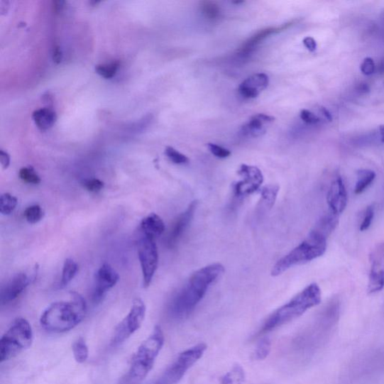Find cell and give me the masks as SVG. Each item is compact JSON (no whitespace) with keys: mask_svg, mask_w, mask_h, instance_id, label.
<instances>
[{"mask_svg":"<svg viewBox=\"0 0 384 384\" xmlns=\"http://www.w3.org/2000/svg\"><path fill=\"white\" fill-rule=\"evenodd\" d=\"M145 315V303L141 298L136 299L127 316L115 329L111 340L113 346H119L136 333L144 321Z\"/></svg>","mask_w":384,"mask_h":384,"instance_id":"obj_8","label":"cell"},{"mask_svg":"<svg viewBox=\"0 0 384 384\" xmlns=\"http://www.w3.org/2000/svg\"><path fill=\"white\" fill-rule=\"evenodd\" d=\"M303 44L311 52H314L317 49V43L312 37L305 38Z\"/></svg>","mask_w":384,"mask_h":384,"instance_id":"obj_39","label":"cell"},{"mask_svg":"<svg viewBox=\"0 0 384 384\" xmlns=\"http://www.w3.org/2000/svg\"><path fill=\"white\" fill-rule=\"evenodd\" d=\"M199 9L202 14L208 21H216L221 17V8L215 2L202 1L199 4Z\"/></svg>","mask_w":384,"mask_h":384,"instance_id":"obj_24","label":"cell"},{"mask_svg":"<svg viewBox=\"0 0 384 384\" xmlns=\"http://www.w3.org/2000/svg\"><path fill=\"white\" fill-rule=\"evenodd\" d=\"M320 113L322 114V116H324L326 120H327L328 121L330 122L333 121L332 115H331L330 112L327 109L322 107L320 109Z\"/></svg>","mask_w":384,"mask_h":384,"instance_id":"obj_41","label":"cell"},{"mask_svg":"<svg viewBox=\"0 0 384 384\" xmlns=\"http://www.w3.org/2000/svg\"><path fill=\"white\" fill-rule=\"evenodd\" d=\"M75 360L78 363H85L89 357V349L83 337L78 338L72 344Z\"/></svg>","mask_w":384,"mask_h":384,"instance_id":"obj_25","label":"cell"},{"mask_svg":"<svg viewBox=\"0 0 384 384\" xmlns=\"http://www.w3.org/2000/svg\"><path fill=\"white\" fill-rule=\"evenodd\" d=\"M374 216H375L374 206L373 205L368 206L364 211L363 220L360 225L361 231H366L371 227V225H372Z\"/></svg>","mask_w":384,"mask_h":384,"instance_id":"obj_33","label":"cell"},{"mask_svg":"<svg viewBox=\"0 0 384 384\" xmlns=\"http://www.w3.org/2000/svg\"><path fill=\"white\" fill-rule=\"evenodd\" d=\"M224 273L222 264L208 265L196 271L171 300L169 314L176 320L187 319L207 293L209 288Z\"/></svg>","mask_w":384,"mask_h":384,"instance_id":"obj_1","label":"cell"},{"mask_svg":"<svg viewBox=\"0 0 384 384\" xmlns=\"http://www.w3.org/2000/svg\"><path fill=\"white\" fill-rule=\"evenodd\" d=\"M380 135L381 141L384 143V125H382L379 128Z\"/></svg>","mask_w":384,"mask_h":384,"instance_id":"obj_43","label":"cell"},{"mask_svg":"<svg viewBox=\"0 0 384 384\" xmlns=\"http://www.w3.org/2000/svg\"><path fill=\"white\" fill-rule=\"evenodd\" d=\"M272 344L269 339H263L255 351L254 358L256 361H263L267 358L271 351Z\"/></svg>","mask_w":384,"mask_h":384,"instance_id":"obj_30","label":"cell"},{"mask_svg":"<svg viewBox=\"0 0 384 384\" xmlns=\"http://www.w3.org/2000/svg\"><path fill=\"white\" fill-rule=\"evenodd\" d=\"M38 273V267L31 272L16 274L1 289V302L7 304L16 300L34 280Z\"/></svg>","mask_w":384,"mask_h":384,"instance_id":"obj_13","label":"cell"},{"mask_svg":"<svg viewBox=\"0 0 384 384\" xmlns=\"http://www.w3.org/2000/svg\"><path fill=\"white\" fill-rule=\"evenodd\" d=\"M243 3H244L243 1H241V2H239V1H236V2H234V4H243Z\"/></svg>","mask_w":384,"mask_h":384,"instance_id":"obj_44","label":"cell"},{"mask_svg":"<svg viewBox=\"0 0 384 384\" xmlns=\"http://www.w3.org/2000/svg\"><path fill=\"white\" fill-rule=\"evenodd\" d=\"M268 84L269 77L266 74L257 73L246 79L238 88V91L243 98L253 99L258 97Z\"/></svg>","mask_w":384,"mask_h":384,"instance_id":"obj_17","label":"cell"},{"mask_svg":"<svg viewBox=\"0 0 384 384\" xmlns=\"http://www.w3.org/2000/svg\"><path fill=\"white\" fill-rule=\"evenodd\" d=\"M280 192V187L277 185H269L264 187L260 190V207L270 209L276 201L278 194Z\"/></svg>","mask_w":384,"mask_h":384,"instance_id":"obj_22","label":"cell"},{"mask_svg":"<svg viewBox=\"0 0 384 384\" xmlns=\"http://www.w3.org/2000/svg\"><path fill=\"white\" fill-rule=\"evenodd\" d=\"M165 155L169 160L177 165H185L189 163V158L173 148L168 147L165 149Z\"/></svg>","mask_w":384,"mask_h":384,"instance_id":"obj_32","label":"cell"},{"mask_svg":"<svg viewBox=\"0 0 384 384\" xmlns=\"http://www.w3.org/2000/svg\"><path fill=\"white\" fill-rule=\"evenodd\" d=\"M165 344V335L160 326H155L151 335L142 342L132 357L128 378L132 383L142 382L151 372L158 354Z\"/></svg>","mask_w":384,"mask_h":384,"instance_id":"obj_4","label":"cell"},{"mask_svg":"<svg viewBox=\"0 0 384 384\" xmlns=\"http://www.w3.org/2000/svg\"><path fill=\"white\" fill-rule=\"evenodd\" d=\"M207 347L200 343L182 352L155 384H178L188 371L204 356Z\"/></svg>","mask_w":384,"mask_h":384,"instance_id":"obj_7","label":"cell"},{"mask_svg":"<svg viewBox=\"0 0 384 384\" xmlns=\"http://www.w3.org/2000/svg\"><path fill=\"white\" fill-rule=\"evenodd\" d=\"M18 205V199L9 193H4L0 197V213L4 216L13 213Z\"/></svg>","mask_w":384,"mask_h":384,"instance_id":"obj_26","label":"cell"},{"mask_svg":"<svg viewBox=\"0 0 384 384\" xmlns=\"http://www.w3.org/2000/svg\"><path fill=\"white\" fill-rule=\"evenodd\" d=\"M300 118L305 124L309 125H316L321 122V118L319 116H317L316 114L307 109L301 111Z\"/></svg>","mask_w":384,"mask_h":384,"instance_id":"obj_35","label":"cell"},{"mask_svg":"<svg viewBox=\"0 0 384 384\" xmlns=\"http://www.w3.org/2000/svg\"><path fill=\"white\" fill-rule=\"evenodd\" d=\"M209 151L219 158H226L231 155V151L214 143H208Z\"/></svg>","mask_w":384,"mask_h":384,"instance_id":"obj_36","label":"cell"},{"mask_svg":"<svg viewBox=\"0 0 384 384\" xmlns=\"http://www.w3.org/2000/svg\"><path fill=\"white\" fill-rule=\"evenodd\" d=\"M197 204V201L192 202L174 223L166 239V245L168 248L175 247L183 234L188 229L194 218Z\"/></svg>","mask_w":384,"mask_h":384,"instance_id":"obj_16","label":"cell"},{"mask_svg":"<svg viewBox=\"0 0 384 384\" xmlns=\"http://www.w3.org/2000/svg\"><path fill=\"white\" fill-rule=\"evenodd\" d=\"M368 293L375 295L384 288V241L378 243L369 255Z\"/></svg>","mask_w":384,"mask_h":384,"instance_id":"obj_10","label":"cell"},{"mask_svg":"<svg viewBox=\"0 0 384 384\" xmlns=\"http://www.w3.org/2000/svg\"><path fill=\"white\" fill-rule=\"evenodd\" d=\"M275 119L267 114L254 115L242 127V133L247 137L258 138L266 132V126L273 123Z\"/></svg>","mask_w":384,"mask_h":384,"instance_id":"obj_18","label":"cell"},{"mask_svg":"<svg viewBox=\"0 0 384 384\" xmlns=\"http://www.w3.org/2000/svg\"><path fill=\"white\" fill-rule=\"evenodd\" d=\"M140 229L143 235L156 239L164 233L165 225L160 216L151 214L142 220Z\"/></svg>","mask_w":384,"mask_h":384,"instance_id":"obj_19","label":"cell"},{"mask_svg":"<svg viewBox=\"0 0 384 384\" xmlns=\"http://www.w3.org/2000/svg\"><path fill=\"white\" fill-rule=\"evenodd\" d=\"M84 188L89 192L97 193L102 190L104 183L97 178L85 180L83 182Z\"/></svg>","mask_w":384,"mask_h":384,"instance_id":"obj_34","label":"cell"},{"mask_svg":"<svg viewBox=\"0 0 384 384\" xmlns=\"http://www.w3.org/2000/svg\"><path fill=\"white\" fill-rule=\"evenodd\" d=\"M322 300V290L319 285L316 283L309 285L270 315L259 329L256 337L270 334L273 330L296 320L309 309L319 306Z\"/></svg>","mask_w":384,"mask_h":384,"instance_id":"obj_3","label":"cell"},{"mask_svg":"<svg viewBox=\"0 0 384 384\" xmlns=\"http://www.w3.org/2000/svg\"><path fill=\"white\" fill-rule=\"evenodd\" d=\"M328 238L312 230L303 242L275 264L271 275L279 276L291 268L307 263L323 256L327 251Z\"/></svg>","mask_w":384,"mask_h":384,"instance_id":"obj_5","label":"cell"},{"mask_svg":"<svg viewBox=\"0 0 384 384\" xmlns=\"http://www.w3.org/2000/svg\"><path fill=\"white\" fill-rule=\"evenodd\" d=\"M241 180L234 184V192L237 197H244L258 191L263 182V176L259 168L243 165L238 170Z\"/></svg>","mask_w":384,"mask_h":384,"instance_id":"obj_11","label":"cell"},{"mask_svg":"<svg viewBox=\"0 0 384 384\" xmlns=\"http://www.w3.org/2000/svg\"><path fill=\"white\" fill-rule=\"evenodd\" d=\"M11 158L9 153L3 150H0V163L4 170L7 169L10 165Z\"/></svg>","mask_w":384,"mask_h":384,"instance_id":"obj_38","label":"cell"},{"mask_svg":"<svg viewBox=\"0 0 384 384\" xmlns=\"http://www.w3.org/2000/svg\"><path fill=\"white\" fill-rule=\"evenodd\" d=\"M244 380V372L241 366H235L231 372L221 379V384H241Z\"/></svg>","mask_w":384,"mask_h":384,"instance_id":"obj_29","label":"cell"},{"mask_svg":"<svg viewBox=\"0 0 384 384\" xmlns=\"http://www.w3.org/2000/svg\"><path fill=\"white\" fill-rule=\"evenodd\" d=\"M327 202L329 210L341 216L348 204V193L346 185L341 177H336L331 183L327 192Z\"/></svg>","mask_w":384,"mask_h":384,"instance_id":"obj_15","label":"cell"},{"mask_svg":"<svg viewBox=\"0 0 384 384\" xmlns=\"http://www.w3.org/2000/svg\"><path fill=\"white\" fill-rule=\"evenodd\" d=\"M62 60V53L59 47H56L53 52V60L56 63L61 62Z\"/></svg>","mask_w":384,"mask_h":384,"instance_id":"obj_40","label":"cell"},{"mask_svg":"<svg viewBox=\"0 0 384 384\" xmlns=\"http://www.w3.org/2000/svg\"><path fill=\"white\" fill-rule=\"evenodd\" d=\"M120 62L115 60L111 63L99 65L96 67V72L98 75L105 79L114 77L120 67Z\"/></svg>","mask_w":384,"mask_h":384,"instance_id":"obj_27","label":"cell"},{"mask_svg":"<svg viewBox=\"0 0 384 384\" xmlns=\"http://www.w3.org/2000/svg\"><path fill=\"white\" fill-rule=\"evenodd\" d=\"M45 216L42 207L39 205H32L24 211V217L28 223L34 224L40 221Z\"/></svg>","mask_w":384,"mask_h":384,"instance_id":"obj_28","label":"cell"},{"mask_svg":"<svg viewBox=\"0 0 384 384\" xmlns=\"http://www.w3.org/2000/svg\"><path fill=\"white\" fill-rule=\"evenodd\" d=\"M356 177L354 192L356 194H361L373 183L376 174L372 170L363 169L357 171Z\"/></svg>","mask_w":384,"mask_h":384,"instance_id":"obj_21","label":"cell"},{"mask_svg":"<svg viewBox=\"0 0 384 384\" xmlns=\"http://www.w3.org/2000/svg\"><path fill=\"white\" fill-rule=\"evenodd\" d=\"M19 177L24 182L38 185L41 182L39 177L33 167H25L20 170Z\"/></svg>","mask_w":384,"mask_h":384,"instance_id":"obj_31","label":"cell"},{"mask_svg":"<svg viewBox=\"0 0 384 384\" xmlns=\"http://www.w3.org/2000/svg\"><path fill=\"white\" fill-rule=\"evenodd\" d=\"M356 90L361 92V94H366L368 92L370 89L367 84H360L356 87Z\"/></svg>","mask_w":384,"mask_h":384,"instance_id":"obj_42","label":"cell"},{"mask_svg":"<svg viewBox=\"0 0 384 384\" xmlns=\"http://www.w3.org/2000/svg\"><path fill=\"white\" fill-rule=\"evenodd\" d=\"M119 280L120 275L116 270L109 263H104L95 275L94 286L92 292V302L96 304L101 302Z\"/></svg>","mask_w":384,"mask_h":384,"instance_id":"obj_12","label":"cell"},{"mask_svg":"<svg viewBox=\"0 0 384 384\" xmlns=\"http://www.w3.org/2000/svg\"><path fill=\"white\" fill-rule=\"evenodd\" d=\"M71 296L70 301L52 303L43 313L40 324L48 332H68L84 319L87 312L84 298L77 292H72Z\"/></svg>","mask_w":384,"mask_h":384,"instance_id":"obj_2","label":"cell"},{"mask_svg":"<svg viewBox=\"0 0 384 384\" xmlns=\"http://www.w3.org/2000/svg\"><path fill=\"white\" fill-rule=\"evenodd\" d=\"M138 254L143 273V287H148L152 282L158 264L155 239L142 234L138 243Z\"/></svg>","mask_w":384,"mask_h":384,"instance_id":"obj_9","label":"cell"},{"mask_svg":"<svg viewBox=\"0 0 384 384\" xmlns=\"http://www.w3.org/2000/svg\"><path fill=\"white\" fill-rule=\"evenodd\" d=\"M33 342V329L28 320L18 317L0 340V362L15 358L29 349Z\"/></svg>","mask_w":384,"mask_h":384,"instance_id":"obj_6","label":"cell"},{"mask_svg":"<svg viewBox=\"0 0 384 384\" xmlns=\"http://www.w3.org/2000/svg\"><path fill=\"white\" fill-rule=\"evenodd\" d=\"M361 70L365 75H373L375 71V64L373 59L366 58L361 65Z\"/></svg>","mask_w":384,"mask_h":384,"instance_id":"obj_37","label":"cell"},{"mask_svg":"<svg viewBox=\"0 0 384 384\" xmlns=\"http://www.w3.org/2000/svg\"><path fill=\"white\" fill-rule=\"evenodd\" d=\"M297 20H293L284 23L280 26H272V28H265L254 34L250 37L247 41H246L241 47L239 48L236 52V57L241 60H247L253 54L255 50L259 46V45L267 39L270 35L276 33H282L294 26Z\"/></svg>","mask_w":384,"mask_h":384,"instance_id":"obj_14","label":"cell"},{"mask_svg":"<svg viewBox=\"0 0 384 384\" xmlns=\"http://www.w3.org/2000/svg\"><path fill=\"white\" fill-rule=\"evenodd\" d=\"M77 271V263L71 258L66 259L63 265L60 287L64 288L67 286L72 281Z\"/></svg>","mask_w":384,"mask_h":384,"instance_id":"obj_23","label":"cell"},{"mask_svg":"<svg viewBox=\"0 0 384 384\" xmlns=\"http://www.w3.org/2000/svg\"><path fill=\"white\" fill-rule=\"evenodd\" d=\"M57 119L56 112L49 108L38 109L33 113V120L41 131H47L54 126Z\"/></svg>","mask_w":384,"mask_h":384,"instance_id":"obj_20","label":"cell"}]
</instances>
